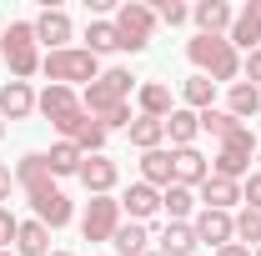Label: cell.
<instances>
[{
    "label": "cell",
    "instance_id": "1",
    "mask_svg": "<svg viewBox=\"0 0 261 256\" xmlns=\"http://www.w3.org/2000/svg\"><path fill=\"white\" fill-rule=\"evenodd\" d=\"M15 186L31 196V211H35V221H40V226H50V231L70 226L75 206H70V196L56 186V176H50V166H45V151L20 156V166H15Z\"/></svg>",
    "mask_w": 261,
    "mask_h": 256
},
{
    "label": "cell",
    "instance_id": "2",
    "mask_svg": "<svg viewBox=\"0 0 261 256\" xmlns=\"http://www.w3.org/2000/svg\"><path fill=\"white\" fill-rule=\"evenodd\" d=\"M186 56H191L196 75H206V81L236 86V75H241V56L226 35H196V40H186Z\"/></svg>",
    "mask_w": 261,
    "mask_h": 256
},
{
    "label": "cell",
    "instance_id": "3",
    "mask_svg": "<svg viewBox=\"0 0 261 256\" xmlns=\"http://www.w3.org/2000/svg\"><path fill=\"white\" fill-rule=\"evenodd\" d=\"M130 91H136V81H130V70H121V65H111V70H100L96 81L81 91V111L91 116V121H106L111 111H121V106H130Z\"/></svg>",
    "mask_w": 261,
    "mask_h": 256
},
{
    "label": "cell",
    "instance_id": "4",
    "mask_svg": "<svg viewBox=\"0 0 261 256\" xmlns=\"http://www.w3.org/2000/svg\"><path fill=\"white\" fill-rule=\"evenodd\" d=\"M0 56L10 65V81H31L35 70H40V40H35V25L31 20H10L5 35H0Z\"/></svg>",
    "mask_w": 261,
    "mask_h": 256
},
{
    "label": "cell",
    "instance_id": "5",
    "mask_svg": "<svg viewBox=\"0 0 261 256\" xmlns=\"http://www.w3.org/2000/svg\"><path fill=\"white\" fill-rule=\"evenodd\" d=\"M40 70L50 75V86H70V91L81 86V91H86V86L100 75V61L86 50V45H65V50H50V56L40 61Z\"/></svg>",
    "mask_w": 261,
    "mask_h": 256
},
{
    "label": "cell",
    "instance_id": "6",
    "mask_svg": "<svg viewBox=\"0 0 261 256\" xmlns=\"http://www.w3.org/2000/svg\"><path fill=\"white\" fill-rule=\"evenodd\" d=\"M111 25H116V35H121V50L141 56V50L151 45V35H156V10L141 5V0H126V5H116Z\"/></svg>",
    "mask_w": 261,
    "mask_h": 256
},
{
    "label": "cell",
    "instance_id": "7",
    "mask_svg": "<svg viewBox=\"0 0 261 256\" xmlns=\"http://www.w3.org/2000/svg\"><path fill=\"white\" fill-rule=\"evenodd\" d=\"M251 151H256V136H251V126H236L231 136H221V151H216V161H211V176L246 181V176H251Z\"/></svg>",
    "mask_w": 261,
    "mask_h": 256
},
{
    "label": "cell",
    "instance_id": "8",
    "mask_svg": "<svg viewBox=\"0 0 261 256\" xmlns=\"http://www.w3.org/2000/svg\"><path fill=\"white\" fill-rule=\"evenodd\" d=\"M35 111H40L50 126L61 131V141H70L75 121L86 116V111H81V91H70V86H45V91L35 96Z\"/></svg>",
    "mask_w": 261,
    "mask_h": 256
},
{
    "label": "cell",
    "instance_id": "9",
    "mask_svg": "<svg viewBox=\"0 0 261 256\" xmlns=\"http://www.w3.org/2000/svg\"><path fill=\"white\" fill-rule=\"evenodd\" d=\"M116 231H121V201L116 196H91L86 216H81V236L86 241H111Z\"/></svg>",
    "mask_w": 261,
    "mask_h": 256
},
{
    "label": "cell",
    "instance_id": "10",
    "mask_svg": "<svg viewBox=\"0 0 261 256\" xmlns=\"http://www.w3.org/2000/svg\"><path fill=\"white\" fill-rule=\"evenodd\" d=\"M191 231H196L201 246H216V251H221V246L236 241V216H231V211H206V206H201L196 221H191Z\"/></svg>",
    "mask_w": 261,
    "mask_h": 256
},
{
    "label": "cell",
    "instance_id": "11",
    "mask_svg": "<svg viewBox=\"0 0 261 256\" xmlns=\"http://www.w3.org/2000/svg\"><path fill=\"white\" fill-rule=\"evenodd\" d=\"M206 176H211V161L201 156L196 146H181V151H171V186H191V191H196Z\"/></svg>",
    "mask_w": 261,
    "mask_h": 256
},
{
    "label": "cell",
    "instance_id": "12",
    "mask_svg": "<svg viewBox=\"0 0 261 256\" xmlns=\"http://www.w3.org/2000/svg\"><path fill=\"white\" fill-rule=\"evenodd\" d=\"M31 25H35V40H40V45H50V50H65V45H70V35H75V25H70V15H65L61 5L40 10Z\"/></svg>",
    "mask_w": 261,
    "mask_h": 256
},
{
    "label": "cell",
    "instance_id": "13",
    "mask_svg": "<svg viewBox=\"0 0 261 256\" xmlns=\"http://www.w3.org/2000/svg\"><path fill=\"white\" fill-rule=\"evenodd\" d=\"M226 40H231V45H241L246 56H251V50H261V0H246V5L236 10V20H231Z\"/></svg>",
    "mask_w": 261,
    "mask_h": 256
},
{
    "label": "cell",
    "instance_id": "14",
    "mask_svg": "<svg viewBox=\"0 0 261 256\" xmlns=\"http://www.w3.org/2000/svg\"><path fill=\"white\" fill-rule=\"evenodd\" d=\"M116 181H121V171H116L111 156H86V161H81V186H86L91 196H111Z\"/></svg>",
    "mask_w": 261,
    "mask_h": 256
},
{
    "label": "cell",
    "instance_id": "15",
    "mask_svg": "<svg viewBox=\"0 0 261 256\" xmlns=\"http://www.w3.org/2000/svg\"><path fill=\"white\" fill-rule=\"evenodd\" d=\"M191 20H196V31H201V35H226L231 20H236V10H231L226 0H196V5H191Z\"/></svg>",
    "mask_w": 261,
    "mask_h": 256
},
{
    "label": "cell",
    "instance_id": "16",
    "mask_svg": "<svg viewBox=\"0 0 261 256\" xmlns=\"http://www.w3.org/2000/svg\"><path fill=\"white\" fill-rule=\"evenodd\" d=\"M31 111H35L31 81H5V86H0V121H25Z\"/></svg>",
    "mask_w": 261,
    "mask_h": 256
},
{
    "label": "cell",
    "instance_id": "17",
    "mask_svg": "<svg viewBox=\"0 0 261 256\" xmlns=\"http://www.w3.org/2000/svg\"><path fill=\"white\" fill-rule=\"evenodd\" d=\"M121 211H126L130 221H151L156 211H161V191L156 186H146V181H136V186H126V196H121Z\"/></svg>",
    "mask_w": 261,
    "mask_h": 256
},
{
    "label": "cell",
    "instance_id": "18",
    "mask_svg": "<svg viewBox=\"0 0 261 256\" xmlns=\"http://www.w3.org/2000/svg\"><path fill=\"white\" fill-rule=\"evenodd\" d=\"M136 106H141V116H151V121H166V116L176 111L171 86H161V81H146V86H136Z\"/></svg>",
    "mask_w": 261,
    "mask_h": 256
},
{
    "label": "cell",
    "instance_id": "19",
    "mask_svg": "<svg viewBox=\"0 0 261 256\" xmlns=\"http://www.w3.org/2000/svg\"><path fill=\"white\" fill-rule=\"evenodd\" d=\"M196 136H201V116H196V111H186V106H176V111L166 116V141H171V151L196 146Z\"/></svg>",
    "mask_w": 261,
    "mask_h": 256
},
{
    "label": "cell",
    "instance_id": "20",
    "mask_svg": "<svg viewBox=\"0 0 261 256\" xmlns=\"http://www.w3.org/2000/svg\"><path fill=\"white\" fill-rule=\"evenodd\" d=\"M241 201V181H226V176H206L201 181V206L206 211H231Z\"/></svg>",
    "mask_w": 261,
    "mask_h": 256
},
{
    "label": "cell",
    "instance_id": "21",
    "mask_svg": "<svg viewBox=\"0 0 261 256\" xmlns=\"http://www.w3.org/2000/svg\"><path fill=\"white\" fill-rule=\"evenodd\" d=\"M226 111L236 116V121H251V116H261V91L251 86V81H236V86H226Z\"/></svg>",
    "mask_w": 261,
    "mask_h": 256
},
{
    "label": "cell",
    "instance_id": "22",
    "mask_svg": "<svg viewBox=\"0 0 261 256\" xmlns=\"http://www.w3.org/2000/svg\"><path fill=\"white\" fill-rule=\"evenodd\" d=\"M15 256H50V226L20 221V231H15Z\"/></svg>",
    "mask_w": 261,
    "mask_h": 256
},
{
    "label": "cell",
    "instance_id": "23",
    "mask_svg": "<svg viewBox=\"0 0 261 256\" xmlns=\"http://www.w3.org/2000/svg\"><path fill=\"white\" fill-rule=\"evenodd\" d=\"M81 161H86V151H81V146H70V141H56V146L45 151L50 176H81Z\"/></svg>",
    "mask_w": 261,
    "mask_h": 256
},
{
    "label": "cell",
    "instance_id": "24",
    "mask_svg": "<svg viewBox=\"0 0 261 256\" xmlns=\"http://www.w3.org/2000/svg\"><path fill=\"white\" fill-rule=\"evenodd\" d=\"M141 181L146 186H156V191H166L171 186V151H141Z\"/></svg>",
    "mask_w": 261,
    "mask_h": 256
},
{
    "label": "cell",
    "instance_id": "25",
    "mask_svg": "<svg viewBox=\"0 0 261 256\" xmlns=\"http://www.w3.org/2000/svg\"><path fill=\"white\" fill-rule=\"evenodd\" d=\"M146 241H151V226H141V221H121V231L111 236L116 256H146Z\"/></svg>",
    "mask_w": 261,
    "mask_h": 256
},
{
    "label": "cell",
    "instance_id": "26",
    "mask_svg": "<svg viewBox=\"0 0 261 256\" xmlns=\"http://www.w3.org/2000/svg\"><path fill=\"white\" fill-rule=\"evenodd\" d=\"M201 241H196V231H191V221H171L161 231V246L156 251H166V256H191Z\"/></svg>",
    "mask_w": 261,
    "mask_h": 256
},
{
    "label": "cell",
    "instance_id": "27",
    "mask_svg": "<svg viewBox=\"0 0 261 256\" xmlns=\"http://www.w3.org/2000/svg\"><path fill=\"white\" fill-rule=\"evenodd\" d=\"M126 136H130V146H136V151H161V141H166V121H151V116H136Z\"/></svg>",
    "mask_w": 261,
    "mask_h": 256
},
{
    "label": "cell",
    "instance_id": "28",
    "mask_svg": "<svg viewBox=\"0 0 261 256\" xmlns=\"http://www.w3.org/2000/svg\"><path fill=\"white\" fill-rule=\"evenodd\" d=\"M86 50H91V56H111V50H121V35H116V25H111V20H91V25H86Z\"/></svg>",
    "mask_w": 261,
    "mask_h": 256
},
{
    "label": "cell",
    "instance_id": "29",
    "mask_svg": "<svg viewBox=\"0 0 261 256\" xmlns=\"http://www.w3.org/2000/svg\"><path fill=\"white\" fill-rule=\"evenodd\" d=\"M181 100H186V111H211L216 106V81H206V75H191L186 86H181Z\"/></svg>",
    "mask_w": 261,
    "mask_h": 256
},
{
    "label": "cell",
    "instance_id": "30",
    "mask_svg": "<svg viewBox=\"0 0 261 256\" xmlns=\"http://www.w3.org/2000/svg\"><path fill=\"white\" fill-rule=\"evenodd\" d=\"M70 146H81L86 156H100V146H106V126H100V121H91V116H81V121H75V131H70Z\"/></svg>",
    "mask_w": 261,
    "mask_h": 256
},
{
    "label": "cell",
    "instance_id": "31",
    "mask_svg": "<svg viewBox=\"0 0 261 256\" xmlns=\"http://www.w3.org/2000/svg\"><path fill=\"white\" fill-rule=\"evenodd\" d=\"M161 211L171 216V221H186V216L196 211V191L191 186H166L161 191Z\"/></svg>",
    "mask_w": 261,
    "mask_h": 256
},
{
    "label": "cell",
    "instance_id": "32",
    "mask_svg": "<svg viewBox=\"0 0 261 256\" xmlns=\"http://www.w3.org/2000/svg\"><path fill=\"white\" fill-rule=\"evenodd\" d=\"M236 241H241V246L256 241V246H261V211H251V206L236 211Z\"/></svg>",
    "mask_w": 261,
    "mask_h": 256
},
{
    "label": "cell",
    "instance_id": "33",
    "mask_svg": "<svg viewBox=\"0 0 261 256\" xmlns=\"http://www.w3.org/2000/svg\"><path fill=\"white\" fill-rule=\"evenodd\" d=\"M236 126H241V121H236L231 111H216V106H211V111H201V131H211L216 141H221V136H231Z\"/></svg>",
    "mask_w": 261,
    "mask_h": 256
},
{
    "label": "cell",
    "instance_id": "34",
    "mask_svg": "<svg viewBox=\"0 0 261 256\" xmlns=\"http://www.w3.org/2000/svg\"><path fill=\"white\" fill-rule=\"evenodd\" d=\"M151 10H156V20H166V25H186L191 20V5H181V0H156Z\"/></svg>",
    "mask_w": 261,
    "mask_h": 256
},
{
    "label": "cell",
    "instance_id": "35",
    "mask_svg": "<svg viewBox=\"0 0 261 256\" xmlns=\"http://www.w3.org/2000/svg\"><path fill=\"white\" fill-rule=\"evenodd\" d=\"M241 201H246L251 211H261V171H251V176L241 181Z\"/></svg>",
    "mask_w": 261,
    "mask_h": 256
},
{
    "label": "cell",
    "instance_id": "36",
    "mask_svg": "<svg viewBox=\"0 0 261 256\" xmlns=\"http://www.w3.org/2000/svg\"><path fill=\"white\" fill-rule=\"evenodd\" d=\"M15 231H20V221L10 216V206H0V251H10V241H15Z\"/></svg>",
    "mask_w": 261,
    "mask_h": 256
},
{
    "label": "cell",
    "instance_id": "37",
    "mask_svg": "<svg viewBox=\"0 0 261 256\" xmlns=\"http://www.w3.org/2000/svg\"><path fill=\"white\" fill-rule=\"evenodd\" d=\"M241 70H246V81H251V86L261 91V50H251V56L241 61Z\"/></svg>",
    "mask_w": 261,
    "mask_h": 256
},
{
    "label": "cell",
    "instance_id": "38",
    "mask_svg": "<svg viewBox=\"0 0 261 256\" xmlns=\"http://www.w3.org/2000/svg\"><path fill=\"white\" fill-rule=\"evenodd\" d=\"M10 186H15V171H10V166H0V206L10 201Z\"/></svg>",
    "mask_w": 261,
    "mask_h": 256
},
{
    "label": "cell",
    "instance_id": "39",
    "mask_svg": "<svg viewBox=\"0 0 261 256\" xmlns=\"http://www.w3.org/2000/svg\"><path fill=\"white\" fill-rule=\"evenodd\" d=\"M216 256H251V246H241V241H231V246H221Z\"/></svg>",
    "mask_w": 261,
    "mask_h": 256
},
{
    "label": "cell",
    "instance_id": "40",
    "mask_svg": "<svg viewBox=\"0 0 261 256\" xmlns=\"http://www.w3.org/2000/svg\"><path fill=\"white\" fill-rule=\"evenodd\" d=\"M251 256H261V246H251Z\"/></svg>",
    "mask_w": 261,
    "mask_h": 256
},
{
    "label": "cell",
    "instance_id": "41",
    "mask_svg": "<svg viewBox=\"0 0 261 256\" xmlns=\"http://www.w3.org/2000/svg\"><path fill=\"white\" fill-rule=\"evenodd\" d=\"M146 256H166V251H146Z\"/></svg>",
    "mask_w": 261,
    "mask_h": 256
},
{
    "label": "cell",
    "instance_id": "42",
    "mask_svg": "<svg viewBox=\"0 0 261 256\" xmlns=\"http://www.w3.org/2000/svg\"><path fill=\"white\" fill-rule=\"evenodd\" d=\"M50 256H70V251H50Z\"/></svg>",
    "mask_w": 261,
    "mask_h": 256
},
{
    "label": "cell",
    "instance_id": "43",
    "mask_svg": "<svg viewBox=\"0 0 261 256\" xmlns=\"http://www.w3.org/2000/svg\"><path fill=\"white\" fill-rule=\"evenodd\" d=\"M0 136H5V121H0Z\"/></svg>",
    "mask_w": 261,
    "mask_h": 256
},
{
    "label": "cell",
    "instance_id": "44",
    "mask_svg": "<svg viewBox=\"0 0 261 256\" xmlns=\"http://www.w3.org/2000/svg\"><path fill=\"white\" fill-rule=\"evenodd\" d=\"M0 256H15V251H0Z\"/></svg>",
    "mask_w": 261,
    "mask_h": 256
}]
</instances>
